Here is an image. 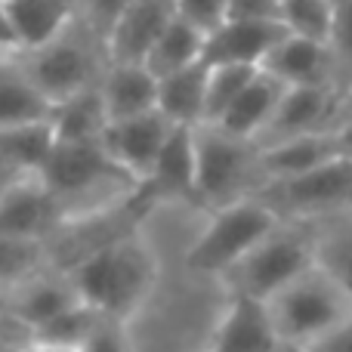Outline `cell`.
<instances>
[{
  "label": "cell",
  "mask_w": 352,
  "mask_h": 352,
  "mask_svg": "<svg viewBox=\"0 0 352 352\" xmlns=\"http://www.w3.org/2000/svg\"><path fill=\"white\" fill-rule=\"evenodd\" d=\"M41 179L59 198L65 226L111 210L140 192V182L111 158L102 140L56 142L53 155L41 170Z\"/></svg>",
  "instance_id": "cell-2"
},
{
  "label": "cell",
  "mask_w": 352,
  "mask_h": 352,
  "mask_svg": "<svg viewBox=\"0 0 352 352\" xmlns=\"http://www.w3.org/2000/svg\"><path fill=\"white\" fill-rule=\"evenodd\" d=\"M285 219L260 198L244 195L226 207L210 210V219L192 241L186 263L198 275H217L223 278L232 266L244 260L260 241H266Z\"/></svg>",
  "instance_id": "cell-5"
},
{
  "label": "cell",
  "mask_w": 352,
  "mask_h": 352,
  "mask_svg": "<svg viewBox=\"0 0 352 352\" xmlns=\"http://www.w3.org/2000/svg\"><path fill=\"white\" fill-rule=\"evenodd\" d=\"M195 179H198V158H195V127H173L164 142L148 179L140 186L152 204L158 201H195Z\"/></svg>",
  "instance_id": "cell-15"
},
{
  "label": "cell",
  "mask_w": 352,
  "mask_h": 352,
  "mask_svg": "<svg viewBox=\"0 0 352 352\" xmlns=\"http://www.w3.org/2000/svg\"><path fill=\"white\" fill-rule=\"evenodd\" d=\"M229 19H244V22L281 19V0H229Z\"/></svg>",
  "instance_id": "cell-36"
},
{
  "label": "cell",
  "mask_w": 352,
  "mask_h": 352,
  "mask_svg": "<svg viewBox=\"0 0 352 352\" xmlns=\"http://www.w3.org/2000/svg\"><path fill=\"white\" fill-rule=\"evenodd\" d=\"M173 127L176 124H170L155 109V111H146V115L127 118V121H111L109 130L102 133V146L142 186L148 179V173H152L164 142L170 140Z\"/></svg>",
  "instance_id": "cell-11"
},
{
  "label": "cell",
  "mask_w": 352,
  "mask_h": 352,
  "mask_svg": "<svg viewBox=\"0 0 352 352\" xmlns=\"http://www.w3.org/2000/svg\"><path fill=\"white\" fill-rule=\"evenodd\" d=\"M266 303L281 343L300 349L318 346L324 337H331L352 318V297L318 263Z\"/></svg>",
  "instance_id": "cell-3"
},
{
  "label": "cell",
  "mask_w": 352,
  "mask_h": 352,
  "mask_svg": "<svg viewBox=\"0 0 352 352\" xmlns=\"http://www.w3.org/2000/svg\"><path fill=\"white\" fill-rule=\"evenodd\" d=\"M316 260L352 297V210L316 223Z\"/></svg>",
  "instance_id": "cell-26"
},
{
  "label": "cell",
  "mask_w": 352,
  "mask_h": 352,
  "mask_svg": "<svg viewBox=\"0 0 352 352\" xmlns=\"http://www.w3.org/2000/svg\"><path fill=\"white\" fill-rule=\"evenodd\" d=\"M22 176H28V173H22V170H19V167H12L10 161H6L3 155H0V195H3L6 188L12 186V182H19V179H22Z\"/></svg>",
  "instance_id": "cell-39"
},
{
  "label": "cell",
  "mask_w": 352,
  "mask_h": 352,
  "mask_svg": "<svg viewBox=\"0 0 352 352\" xmlns=\"http://www.w3.org/2000/svg\"><path fill=\"white\" fill-rule=\"evenodd\" d=\"M278 352H312V349H300V346H287V343H281Z\"/></svg>",
  "instance_id": "cell-43"
},
{
  "label": "cell",
  "mask_w": 352,
  "mask_h": 352,
  "mask_svg": "<svg viewBox=\"0 0 352 352\" xmlns=\"http://www.w3.org/2000/svg\"><path fill=\"white\" fill-rule=\"evenodd\" d=\"M19 53H22V43H19L12 19H10V12H6L3 0H0V56H19Z\"/></svg>",
  "instance_id": "cell-37"
},
{
  "label": "cell",
  "mask_w": 352,
  "mask_h": 352,
  "mask_svg": "<svg viewBox=\"0 0 352 352\" xmlns=\"http://www.w3.org/2000/svg\"><path fill=\"white\" fill-rule=\"evenodd\" d=\"M130 3H133V0H78V19L99 37V41L109 43L111 31H115V25L121 22V16L127 12Z\"/></svg>",
  "instance_id": "cell-32"
},
{
  "label": "cell",
  "mask_w": 352,
  "mask_h": 352,
  "mask_svg": "<svg viewBox=\"0 0 352 352\" xmlns=\"http://www.w3.org/2000/svg\"><path fill=\"white\" fill-rule=\"evenodd\" d=\"M16 62L28 74L31 84L53 105H59L90 87H99L111 59L105 43L78 19L43 47L19 53Z\"/></svg>",
  "instance_id": "cell-4"
},
{
  "label": "cell",
  "mask_w": 352,
  "mask_h": 352,
  "mask_svg": "<svg viewBox=\"0 0 352 352\" xmlns=\"http://www.w3.org/2000/svg\"><path fill=\"white\" fill-rule=\"evenodd\" d=\"M291 31L281 19H266V22H244V19H229L219 25L213 34H207L204 62L207 65H256L263 68L266 56L278 47Z\"/></svg>",
  "instance_id": "cell-13"
},
{
  "label": "cell",
  "mask_w": 352,
  "mask_h": 352,
  "mask_svg": "<svg viewBox=\"0 0 352 352\" xmlns=\"http://www.w3.org/2000/svg\"><path fill=\"white\" fill-rule=\"evenodd\" d=\"M195 198L207 210L226 207L260 188V146L229 133L219 124L195 127Z\"/></svg>",
  "instance_id": "cell-7"
},
{
  "label": "cell",
  "mask_w": 352,
  "mask_h": 352,
  "mask_svg": "<svg viewBox=\"0 0 352 352\" xmlns=\"http://www.w3.org/2000/svg\"><path fill=\"white\" fill-rule=\"evenodd\" d=\"M50 118H53V102L28 80L16 56H0V130Z\"/></svg>",
  "instance_id": "cell-23"
},
{
  "label": "cell",
  "mask_w": 352,
  "mask_h": 352,
  "mask_svg": "<svg viewBox=\"0 0 352 352\" xmlns=\"http://www.w3.org/2000/svg\"><path fill=\"white\" fill-rule=\"evenodd\" d=\"M312 352H352V318L331 337H324L318 346H312Z\"/></svg>",
  "instance_id": "cell-38"
},
{
  "label": "cell",
  "mask_w": 352,
  "mask_h": 352,
  "mask_svg": "<svg viewBox=\"0 0 352 352\" xmlns=\"http://www.w3.org/2000/svg\"><path fill=\"white\" fill-rule=\"evenodd\" d=\"M285 90H287V84H281L275 74H269L266 68H260L217 124L223 130H229V133L241 136V140L256 142L263 136V130L269 127V121H272Z\"/></svg>",
  "instance_id": "cell-20"
},
{
  "label": "cell",
  "mask_w": 352,
  "mask_h": 352,
  "mask_svg": "<svg viewBox=\"0 0 352 352\" xmlns=\"http://www.w3.org/2000/svg\"><path fill=\"white\" fill-rule=\"evenodd\" d=\"M337 155H343L337 130L306 133V136H294V140L272 142V146H260V186L309 173L316 167L334 161Z\"/></svg>",
  "instance_id": "cell-17"
},
{
  "label": "cell",
  "mask_w": 352,
  "mask_h": 352,
  "mask_svg": "<svg viewBox=\"0 0 352 352\" xmlns=\"http://www.w3.org/2000/svg\"><path fill=\"white\" fill-rule=\"evenodd\" d=\"M343 87L346 84L287 87L256 146H272V142L294 140V136L337 130L343 109Z\"/></svg>",
  "instance_id": "cell-9"
},
{
  "label": "cell",
  "mask_w": 352,
  "mask_h": 352,
  "mask_svg": "<svg viewBox=\"0 0 352 352\" xmlns=\"http://www.w3.org/2000/svg\"><path fill=\"white\" fill-rule=\"evenodd\" d=\"M176 16L204 34H213L229 22V0H176Z\"/></svg>",
  "instance_id": "cell-33"
},
{
  "label": "cell",
  "mask_w": 352,
  "mask_h": 352,
  "mask_svg": "<svg viewBox=\"0 0 352 352\" xmlns=\"http://www.w3.org/2000/svg\"><path fill=\"white\" fill-rule=\"evenodd\" d=\"M56 148L53 121L16 124L0 130V155L22 173H41Z\"/></svg>",
  "instance_id": "cell-27"
},
{
  "label": "cell",
  "mask_w": 352,
  "mask_h": 352,
  "mask_svg": "<svg viewBox=\"0 0 352 352\" xmlns=\"http://www.w3.org/2000/svg\"><path fill=\"white\" fill-rule=\"evenodd\" d=\"M80 352H130L127 346V334H124V322L115 318H102L99 328L93 331V337L84 343Z\"/></svg>",
  "instance_id": "cell-35"
},
{
  "label": "cell",
  "mask_w": 352,
  "mask_h": 352,
  "mask_svg": "<svg viewBox=\"0 0 352 352\" xmlns=\"http://www.w3.org/2000/svg\"><path fill=\"white\" fill-rule=\"evenodd\" d=\"M281 22L297 37L331 43L337 22V0H281Z\"/></svg>",
  "instance_id": "cell-29"
},
{
  "label": "cell",
  "mask_w": 352,
  "mask_h": 352,
  "mask_svg": "<svg viewBox=\"0 0 352 352\" xmlns=\"http://www.w3.org/2000/svg\"><path fill=\"white\" fill-rule=\"evenodd\" d=\"M99 90L109 121H127L158 109V78L146 68V62H109Z\"/></svg>",
  "instance_id": "cell-19"
},
{
  "label": "cell",
  "mask_w": 352,
  "mask_h": 352,
  "mask_svg": "<svg viewBox=\"0 0 352 352\" xmlns=\"http://www.w3.org/2000/svg\"><path fill=\"white\" fill-rule=\"evenodd\" d=\"M12 28L25 50L43 47L78 22V0H3Z\"/></svg>",
  "instance_id": "cell-22"
},
{
  "label": "cell",
  "mask_w": 352,
  "mask_h": 352,
  "mask_svg": "<svg viewBox=\"0 0 352 352\" xmlns=\"http://www.w3.org/2000/svg\"><path fill=\"white\" fill-rule=\"evenodd\" d=\"M316 263V223L285 219L219 281H226L229 294L269 300Z\"/></svg>",
  "instance_id": "cell-6"
},
{
  "label": "cell",
  "mask_w": 352,
  "mask_h": 352,
  "mask_svg": "<svg viewBox=\"0 0 352 352\" xmlns=\"http://www.w3.org/2000/svg\"><path fill=\"white\" fill-rule=\"evenodd\" d=\"M53 130L56 142H96L109 130V109L99 87L78 93L65 102L53 105Z\"/></svg>",
  "instance_id": "cell-24"
},
{
  "label": "cell",
  "mask_w": 352,
  "mask_h": 352,
  "mask_svg": "<svg viewBox=\"0 0 352 352\" xmlns=\"http://www.w3.org/2000/svg\"><path fill=\"white\" fill-rule=\"evenodd\" d=\"M68 275L78 297L99 316L127 322L152 294L158 281V260L140 235L127 232L74 260Z\"/></svg>",
  "instance_id": "cell-1"
},
{
  "label": "cell",
  "mask_w": 352,
  "mask_h": 352,
  "mask_svg": "<svg viewBox=\"0 0 352 352\" xmlns=\"http://www.w3.org/2000/svg\"><path fill=\"white\" fill-rule=\"evenodd\" d=\"M254 195H260L281 219H297V223H318L346 213L352 210V158L337 155L334 161L309 173L266 182Z\"/></svg>",
  "instance_id": "cell-8"
},
{
  "label": "cell",
  "mask_w": 352,
  "mask_h": 352,
  "mask_svg": "<svg viewBox=\"0 0 352 352\" xmlns=\"http://www.w3.org/2000/svg\"><path fill=\"white\" fill-rule=\"evenodd\" d=\"M278 346L281 337L266 300L229 294L207 352H278Z\"/></svg>",
  "instance_id": "cell-12"
},
{
  "label": "cell",
  "mask_w": 352,
  "mask_h": 352,
  "mask_svg": "<svg viewBox=\"0 0 352 352\" xmlns=\"http://www.w3.org/2000/svg\"><path fill=\"white\" fill-rule=\"evenodd\" d=\"M204 47H207L204 31H198L186 19L176 16L170 28L158 37L152 53L146 56V68L155 78H167V74H176L182 68H192L198 62H204Z\"/></svg>",
  "instance_id": "cell-25"
},
{
  "label": "cell",
  "mask_w": 352,
  "mask_h": 352,
  "mask_svg": "<svg viewBox=\"0 0 352 352\" xmlns=\"http://www.w3.org/2000/svg\"><path fill=\"white\" fill-rule=\"evenodd\" d=\"M176 19V0H133L109 37L111 62H146L158 37Z\"/></svg>",
  "instance_id": "cell-16"
},
{
  "label": "cell",
  "mask_w": 352,
  "mask_h": 352,
  "mask_svg": "<svg viewBox=\"0 0 352 352\" xmlns=\"http://www.w3.org/2000/svg\"><path fill=\"white\" fill-rule=\"evenodd\" d=\"M207 78L210 65L198 62L176 74L158 78V111L176 127H198L207 121Z\"/></svg>",
  "instance_id": "cell-21"
},
{
  "label": "cell",
  "mask_w": 352,
  "mask_h": 352,
  "mask_svg": "<svg viewBox=\"0 0 352 352\" xmlns=\"http://www.w3.org/2000/svg\"><path fill=\"white\" fill-rule=\"evenodd\" d=\"M25 352H78V349H65V346H50V343H31Z\"/></svg>",
  "instance_id": "cell-42"
},
{
  "label": "cell",
  "mask_w": 352,
  "mask_h": 352,
  "mask_svg": "<svg viewBox=\"0 0 352 352\" xmlns=\"http://www.w3.org/2000/svg\"><path fill=\"white\" fill-rule=\"evenodd\" d=\"M65 226V210L41 173H28L0 195V238L43 244Z\"/></svg>",
  "instance_id": "cell-10"
},
{
  "label": "cell",
  "mask_w": 352,
  "mask_h": 352,
  "mask_svg": "<svg viewBox=\"0 0 352 352\" xmlns=\"http://www.w3.org/2000/svg\"><path fill=\"white\" fill-rule=\"evenodd\" d=\"M78 291L68 272L62 275H37V269L31 275H25L19 285H12V294L6 300V312L25 322L31 331L43 328L47 322H53L56 316H62L65 309H72L78 303Z\"/></svg>",
  "instance_id": "cell-18"
},
{
  "label": "cell",
  "mask_w": 352,
  "mask_h": 352,
  "mask_svg": "<svg viewBox=\"0 0 352 352\" xmlns=\"http://www.w3.org/2000/svg\"><path fill=\"white\" fill-rule=\"evenodd\" d=\"M269 74L287 87H316V84H343V72L331 43L309 37L287 34L263 62Z\"/></svg>",
  "instance_id": "cell-14"
},
{
  "label": "cell",
  "mask_w": 352,
  "mask_h": 352,
  "mask_svg": "<svg viewBox=\"0 0 352 352\" xmlns=\"http://www.w3.org/2000/svg\"><path fill=\"white\" fill-rule=\"evenodd\" d=\"M260 72L256 65H210V78H207V121L217 124L226 115L235 96L250 84V78Z\"/></svg>",
  "instance_id": "cell-30"
},
{
  "label": "cell",
  "mask_w": 352,
  "mask_h": 352,
  "mask_svg": "<svg viewBox=\"0 0 352 352\" xmlns=\"http://www.w3.org/2000/svg\"><path fill=\"white\" fill-rule=\"evenodd\" d=\"M337 136H340L343 155H349V158H352V118H349V121H343L340 127H337Z\"/></svg>",
  "instance_id": "cell-40"
},
{
  "label": "cell",
  "mask_w": 352,
  "mask_h": 352,
  "mask_svg": "<svg viewBox=\"0 0 352 352\" xmlns=\"http://www.w3.org/2000/svg\"><path fill=\"white\" fill-rule=\"evenodd\" d=\"M331 50H334L337 62L343 72V84L352 80V0H337V22L334 37H331Z\"/></svg>",
  "instance_id": "cell-34"
},
{
  "label": "cell",
  "mask_w": 352,
  "mask_h": 352,
  "mask_svg": "<svg viewBox=\"0 0 352 352\" xmlns=\"http://www.w3.org/2000/svg\"><path fill=\"white\" fill-rule=\"evenodd\" d=\"M105 316H99L90 303L78 300L72 309H65L62 316H56L53 322H47L43 328L34 331L37 343H50V346H65V349H84V343L93 337V331L99 328Z\"/></svg>",
  "instance_id": "cell-28"
},
{
  "label": "cell",
  "mask_w": 352,
  "mask_h": 352,
  "mask_svg": "<svg viewBox=\"0 0 352 352\" xmlns=\"http://www.w3.org/2000/svg\"><path fill=\"white\" fill-rule=\"evenodd\" d=\"M352 118V80L346 87H343V109H340V124L343 121H349ZM340 124H337V127H340Z\"/></svg>",
  "instance_id": "cell-41"
},
{
  "label": "cell",
  "mask_w": 352,
  "mask_h": 352,
  "mask_svg": "<svg viewBox=\"0 0 352 352\" xmlns=\"http://www.w3.org/2000/svg\"><path fill=\"white\" fill-rule=\"evenodd\" d=\"M41 256H43V244L0 238V287L19 285L25 275H31L37 269Z\"/></svg>",
  "instance_id": "cell-31"
}]
</instances>
